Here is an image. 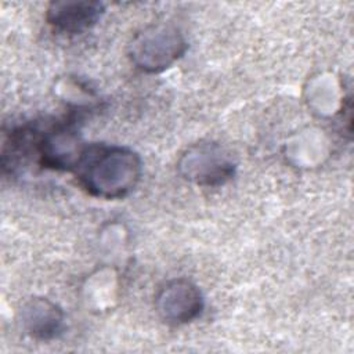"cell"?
<instances>
[{"label": "cell", "mask_w": 354, "mask_h": 354, "mask_svg": "<svg viewBox=\"0 0 354 354\" xmlns=\"http://www.w3.org/2000/svg\"><path fill=\"white\" fill-rule=\"evenodd\" d=\"M73 173L87 194L113 201L127 196L137 187L142 162L127 147L87 144Z\"/></svg>", "instance_id": "6da1fadb"}, {"label": "cell", "mask_w": 354, "mask_h": 354, "mask_svg": "<svg viewBox=\"0 0 354 354\" xmlns=\"http://www.w3.org/2000/svg\"><path fill=\"white\" fill-rule=\"evenodd\" d=\"M178 169L184 178L196 185L218 187L234 177L236 163L220 144L201 142L183 153Z\"/></svg>", "instance_id": "3957f363"}, {"label": "cell", "mask_w": 354, "mask_h": 354, "mask_svg": "<svg viewBox=\"0 0 354 354\" xmlns=\"http://www.w3.org/2000/svg\"><path fill=\"white\" fill-rule=\"evenodd\" d=\"M62 308L46 297H32L19 310V322L32 339L47 342L57 339L64 330Z\"/></svg>", "instance_id": "8992f818"}, {"label": "cell", "mask_w": 354, "mask_h": 354, "mask_svg": "<svg viewBox=\"0 0 354 354\" xmlns=\"http://www.w3.org/2000/svg\"><path fill=\"white\" fill-rule=\"evenodd\" d=\"M104 12L105 6L100 1L59 0L48 4L46 21L58 33L77 35L97 25Z\"/></svg>", "instance_id": "5b68a950"}, {"label": "cell", "mask_w": 354, "mask_h": 354, "mask_svg": "<svg viewBox=\"0 0 354 354\" xmlns=\"http://www.w3.org/2000/svg\"><path fill=\"white\" fill-rule=\"evenodd\" d=\"M201 289L185 278L165 282L155 295V310L169 325H185L195 321L203 310Z\"/></svg>", "instance_id": "277c9868"}, {"label": "cell", "mask_w": 354, "mask_h": 354, "mask_svg": "<svg viewBox=\"0 0 354 354\" xmlns=\"http://www.w3.org/2000/svg\"><path fill=\"white\" fill-rule=\"evenodd\" d=\"M187 48V40L176 26L151 25L133 37L129 57L142 72L159 73L178 61Z\"/></svg>", "instance_id": "7a4b0ae2"}]
</instances>
